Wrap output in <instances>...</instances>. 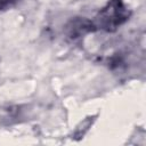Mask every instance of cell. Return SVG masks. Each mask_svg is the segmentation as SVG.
Returning a JSON list of instances; mask_svg holds the SVG:
<instances>
[{
    "label": "cell",
    "instance_id": "cell-2",
    "mask_svg": "<svg viewBox=\"0 0 146 146\" xmlns=\"http://www.w3.org/2000/svg\"><path fill=\"white\" fill-rule=\"evenodd\" d=\"M97 31L94 22L86 17H74L64 26V33L71 40L80 39L89 33Z\"/></svg>",
    "mask_w": 146,
    "mask_h": 146
},
{
    "label": "cell",
    "instance_id": "cell-1",
    "mask_svg": "<svg viewBox=\"0 0 146 146\" xmlns=\"http://www.w3.org/2000/svg\"><path fill=\"white\" fill-rule=\"evenodd\" d=\"M131 11L124 5L123 0H108L107 3L98 11L92 21L96 30L104 32H115L130 18Z\"/></svg>",
    "mask_w": 146,
    "mask_h": 146
},
{
    "label": "cell",
    "instance_id": "cell-3",
    "mask_svg": "<svg viewBox=\"0 0 146 146\" xmlns=\"http://www.w3.org/2000/svg\"><path fill=\"white\" fill-rule=\"evenodd\" d=\"M18 0H0V10H5L14 6Z\"/></svg>",
    "mask_w": 146,
    "mask_h": 146
}]
</instances>
